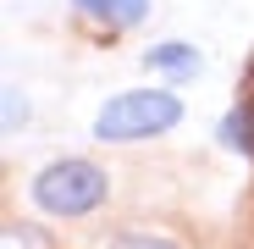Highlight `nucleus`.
Here are the masks:
<instances>
[{
  "label": "nucleus",
  "instance_id": "f257e3e1",
  "mask_svg": "<svg viewBox=\"0 0 254 249\" xmlns=\"http://www.w3.org/2000/svg\"><path fill=\"white\" fill-rule=\"evenodd\" d=\"M177 116H183L177 94H166V89H127V94H116V100L100 105L94 139H105V144H133V139L166 133Z\"/></svg>",
  "mask_w": 254,
  "mask_h": 249
},
{
  "label": "nucleus",
  "instance_id": "f03ea898",
  "mask_svg": "<svg viewBox=\"0 0 254 249\" xmlns=\"http://www.w3.org/2000/svg\"><path fill=\"white\" fill-rule=\"evenodd\" d=\"M111 194V177L100 172L94 161H50L45 172L33 177V199H39V211H50V216H89L94 205H105Z\"/></svg>",
  "mask_w": 254,
  "mask_h": 249
},
{
  "label": "nucleus",
  "instance_id": "7ed1b4c3",
  "mask_svg": "<svg viewBox=\"0 0 254 249\" xmlns=\"http://www.w3.org/2000/svg\"><path fill=\"white\" fill-rule=\"evenodd\" d=\"M72 6L89 17V22H105V28H133V22L149 11V0H72Z\"/></svg>",
  "mask_w": 254,
  "mask_h": 249
},
{
  "label": "nucleus",
  "instance_id": "20e7f679",
  "mask_svg": "<svg viewBox=\"0 0 254 249\" xmlns=\"http://www.w3.org/2000/svg\"><path fill=\"white\" fill-rule=\"evenodd\" d=\"M144 61H149L155 72H172V78H193V72H199V50H193V45H155Z\"/></svg>",
  "mask_w": 254,
  "mask_h": 249
},
{
  "label": "nucleus",
  "instance_id": "39448f33",
  "mask_svg": "<svg viewBox=\"0 0 254 249\" xmlns=\"http://www.w3.org/2000/svg\"><path fill=\"white\" fill-rule=\"evenodd\" d=\"M0 249H56L45 227H33V222H11L6 238H0Z\"/></svg>",
  "mask_w": 254,
  "mask_h": 249
},
{
  "label": "nucleus",
  "instance_id": "423d86ee",
  "mask_svg": "<svg viewBox=\"0 0 254 249\" xmlns=\"http://www.w3.org/2000/svg\"><path fill=\"white\" fill-rule=\"evenodd\" d=\"M221 139H227L232 150H254V111H238V116H227Z\"/></svg>",
  "mask_w": 254,
  "mask_h": 249
},
{
  "label": "nucleus",
  "instance_id": "0eeeda50",
  "mask_svg": "<svg viewBox=\"0 0 254 249\" xmlns=\"http://www.w3.org/2000/svg\"><path fill=\"white\" fill-rule=\"evenodd\" d=\"M111 249H177V244H166V238H149V233H127V238H116Z\"/></svg>",
  "mask_w": 254,
  "mask_h": 249
},
{
  "label": "nucleus",
  "instance_id": "6e6552de",
  "mask_svg": "<svg viewBox=\"0 0 254 249\" xmlns=\"http://www.w3.org/2000/svg\"><path fill=\"white\" fill-rule=\"evenodd\" d=\"M17 122H22V100L11 94V100H6V128H17Z\"/></svg>",
  "mask_w": 254,
  "mask_h": 249
}]
</instances>
